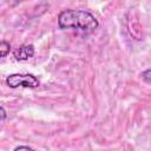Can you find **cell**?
Wrapping results in <instances>:
<instances>
[{
  "instance_id": "obj_5",
  "label": "cell",
  "mask_w": 151,
  "mask_h": 151,
  "mask_svg": "<svg viewBox=\"0 0 151 151\" xmlns=\"http://www.w3.org/2000/svg\"><path fill=\"white\" fill-rule=\"evenodd\" d=\"M150 73H151L150 68L145 70V71L142 73V79H144V81H145L146 84H149V83H150Z\"/></svg>"
},
{
  "instance_id": "obj_4",
  "label": "cell",
  "mask_w": 151,
  "mask_h": 151,
  "mask_svg": "<svg viewBox=\"0 0 151 151\" xmlns=\"http://www.w3.org/2000/svg\"><path fill=\"white\" fill-rule=\"evenodd\" d=\"M9 51H11V45H9V42H7V41H5V40L0 41V59L5 58V57L9 53Z\"/></svg>"
},
{
  "instance_id": "obj_7",
  "label": "cell",
  "mask_w": 151,
  "mask_h": 151,
  "mask_svg": "<svg viewBox=\"0 0 151 151\" xmlns=\"http://www.w3.org/2000/svg\"><path fill=\"white\" fill-rule=\"evenodd\" d=\"M6 117H7V113H6L5 109L2 106H0V122H4L6 119Z\"/></svg>"
},
{
  "instance_id": "obj_3",
  "label": "cell",
  "mask_w": 151,
  "mask_h": 151,
  "mask_svg": "<svg viewBox=\"0 0 151 151\" xmlns=\"http://www.w3.org/2000/svg\"><path fill=\"white\" fill-rule=\"evenodd\" d=\"M13 55H14L15 60H19V61L28 60L29 58H32L34 55V46L32 44L21 45L13 52Z\"/></svg>"
},
{
  "instance_id": "obj_1",
  "label": "cell",
  "mask_w": 151,
  "mask_h": 151,
  "mask_svg": "<svg viewBox=\"0 0 151 151\" xmlns=\"http://www.w3.org/2000/svg\"><path fill=\"white\" fill-rule=\"evenodd\" d=\"M58 26L63 29L74 28L84 32H92L98 26L99 22L87 11L83 9H66L58 15Z\"/></svg>"
},
{
  "instance_id": "obj_2",
  "label": "cell",
  "mask_w": 151,
  "mask_h": 151,
  "mask_svg": "<svg viewBox=\"0 0 151 151\" xmlns=\"http://www.w3.org/2000/svg\"><path fill=\"white\" fill-rule=\"evenodd\" d=\"M6 84L11 88L17 87H28V88H35L40 85L39 79L33 74H20V73H13L9 74L6 78Z\"/></svg>"
},
{
  "instance_id": "obj_6",
  "label": "cell",
  "mask_w": 151,
  "mask_h": 151,
  "mask_svg": "<svg viewBox=\"0 0 151 151\" xmlns=\"http://www.w3.org/2000/svg\"><path fill=\"white\" fill-rule=\"evenodd\" d=\"M13 151H34L32 147H29V146H25V145H21V146H18V147H15Z\"/></svg>"
}]
</instances>
